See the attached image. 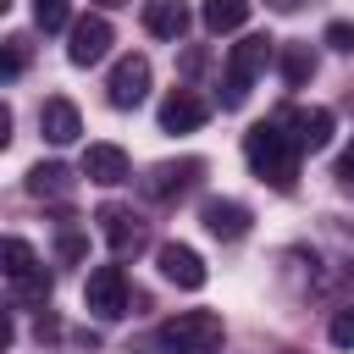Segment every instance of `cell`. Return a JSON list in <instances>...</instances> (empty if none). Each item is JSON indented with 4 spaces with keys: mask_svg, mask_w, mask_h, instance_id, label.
Returning <instances> with one entry per match:
<instances>
[{
    "mask_svg": "<svg viewBox=\"0 0 354 354\" xmlns=\"http://www.w3.org/2000/svg\"><path fill=\"white\" fill-rule=\"evenodd\" d=\"M243 155H249V166H254L260 183H271V188H282V194L293 188V177H299V144H293L282 111L266 116V122H254V127L243 133Z\"/></svg>",
    "mask_w": 354,
    "mask_h": 354,
    "instance_id": "1",
    "label": "cell"
},
{
    "mask_svg": "<svg viewBox=\"0 0 354 354\" xmlns=\"http://www.w3.org/2000/svg\"><path fill=\"white\" fill-rule=\"evenodd\" d=\"M221 337L227 326L216 310H177L171 321L155 326V348L166 354H221Z\"/></svg>",
    "mask_w": 354,
    "mask_h": 354,
    "instance_id": "2",
    "label": "cell"
},
{
    "mask_svg": "<svg viewBox=\"0 0 354 354\" xmlns=\"http://www.w3.org/2000/svg\"><path fill=\"white\" fill-rule=\"evenodd\" d=\"M271 61H277V44H271L266 33H249L243 44H232V55H227V72H221V105H227V111H238V105L249 100L254 77H260Z\"/></svg>",
    "mask_w": 354,
    "mask_h": 354,
    "instance_id": "3",
    "label": "cell"
},
{
    "mask_svg": "<svg viewBox=\"0 0 354 354\" xmlns=\"http://www.w3.org/2000/svg\"><path fill=\"white\" fill-rule=\"evenodd\" d=\"M83 304H88V315H100V321L127 315V277H122V266H94L88 282H83Z\"/></svg>",
    "mask_w": 354,
    "mask_h": 354,
    "instance_id": "4",
    "label": "cell"
},
{
    "mask_svg": "<svg viewBox=\"0 0 354 354\" xmlns=\"http://www.w3.org/2000/svg\"><path fill=\"white\" fill-rule=\"evenodd\" d=\"M111 22L100 17V11H88V17H77L72 28H66V61L72 66H94V61H105V50H111Z\"/></svg>",
    "mask_w": 354,
    "mask_h": 354,
    "instance_id": "5",
    "label": "cell"
},
{
    "mask_svg": "<svg viewBox=\"0 0 354 354\" xmlns=\"http://www.w3.org/2000/svg\"><path fill=\"white\" fill-rule=\"evenodd\" d=\"M144 94H149V61L144 55H122L111 66V77H105V100L116 111H133V105H144Z\"/></svg>",
    "mask_w": 354,
    "mask_h": 354,
    "instance_id": "6",
    "label": "cell"
},
{
    "mask_svg": "<svg viewBox=\"0 0 354 354\" xmlns=\"http://www.w3.org/2000/svg\"><path fill=\"white\" fill-rule=\"evenodd\" d=\"M199 177H205V160H194V155H188V160H160V166L144 177V194H149V199H177V194H188Z\"/></svg>",
    "mask_w": 354,
    "mask_h": 354,
    "instance_id": "7",
    "label": "cell"
},
{
    "mask_svg": "<svg viewBox=\"0 0 354 354\" xmlns=\"http://www.w3.org/2000/svg\"><path fill=\"white\" fill-rule=\"evenodd\" d=\"M155 266H160L166 282H177V288H188V293L205 288V277H210L205 260H199V249H188V243H160V249H155Z\"/></svg>",
    "mask_w": 354,
    "mask_h": 354,
    "instance_id": "8",
    "label": "cell"
},
{
    "mask_svg": "<svg viewBox=\"0 0 354 354\" xmlns=\"http://www.w3.org/2000/svg\"><path fill=\"white\" fill-rule=\"evenodd\" d=\"M282 122L293 127V144H299V155H315V149H326L332 144V111L326 105H310V111H282Z\"/></svg>",
    "mask_w": 354,
    "mask_h": 354,
    "instance_id": "9",
    "label": "cell"
},
{
    "mask_svg": "<svg viewBox=\"0 0 354 354\" xmlns=\"http://www.w3.org/2000/svg\"><path fill=\"white\" fill-rule=\"evenodd\" d=\"M205 116H210V105H205L194 88H171V94L160 100V133H194Z\"/></svg>",
    "mask_w": 354,
    "mask_h": 354,
    "instance_id": "10",
    "label": "cell"
},
{
    "mask_svg": "<svg viewBox=\"0 0 354 354\" xmlns=\"http://www.w3.org/2000/svg\"><path fill=\"white\" fill-rule=\"evenodd\" d=\"M199 221H205V232H210V238L238 243V238L249 232V205H238V199H205Z\"/></svg>",
    "mask_w": 354,
    "mask_h": 354,
    "instance_id": "11",
    "label": "cell"
},
{
    "mask_svg": "<svg viewBox=\"0 0 354 354\" xmlns=\"http://www.w3.org/2000/svg\"><path fill=\"white\" fill-rule=\"evenodd\" d=\"M83 177L100 183V188H116V183L133 177V166H127V155H122L116 144H88V149H83Z\"/></svg>",
    "mask_w": 354,
    "mask_h": 354,
    "instance_id": "12",
    "label": "cell"
},
{
    "mask_svg": "<svg viewBox=\"0 0 354 354\" xmlns=\"http://www.w3.org/2000/svg\"><path fill=\"white\" fill-rule=\"evenodd\" d=\"M39 133L50 138V144H77V133H83V116H77V105L72 100H44L39 105Z\"/></svg>",
    "mask_w": 354,
    "mask_h": 354,
    "instance_id": "13",
    "label": "cell"
},
{
    "mask_svg": "<svg viewBox=\"0 0 354 354\" xmlns=\"http://www.w3.org/2000/svg\"><path fill=\"white\" fill-rule=\"evenodd\" d=\"M94 221H100V238H105L116 254H127V249H138V243H144V227H138V216H133V210H122V205H105Z\"/></svg>",
    "mask_w": 354,
    "mask_h": 354,
    "instance_id": "14",
    "label": "cell"
},
{
    "mask_svg": "<svg viewBox=\"0 0 354 354\" xmlns=\"http://www.w3.org/2000/svg\"><path fill=\"white\" fill-rule=\"evenodd\" d=\"M144 28L155 33V39H183L188 33V6L183 0H144Z\"/></svg>",
    "mask_w": 354,
    "mask_h": 354,
    "instance_id": "15",
    "label": "cell"
},
{
    "mask_svg": "<svg viewBox=\"0 0 354 354\" xmlns=\"http://www.w3.org/2000/svg\"><path fill=\"white\" fill-rule=\"evenodd\" d=\"M28 194H33V199H66V194H72V171H66L61 160H39V166L28 171Z\"/></svg>",
    "mask_w": 354,
    "mask_h": 354,
    "instance_id": "16",
    "label": "cell"
},
{
    "mask_svg": "<svg viewBox=\"0 0 354 354\" xmlns=\"http://www.w3.org/2000/svg\"><path fill=\"white\" fill-rule=\"evenodd\" d=\"M277 66H282V83H288V88H304V83L315 77L310 44H277Z\"/></svg>",
    "mask_w": 354,
    "mask_h": 354,
    "instance_id": "17",
    "label": "cell"
},
{
    "mask_svg": "<svg viewBox=\"0 0 354 354\" xmlns=\"http://www.w3.org/2000/svg\"><path fill=\"white\" fill-rule=\"evenodd\" d=\"M199 22H205L210 33H232V28L249 22V0H205V6H199Z\"/></svg>",
    "mask_w": 354,
    "mask_h": 354,
    "instance_id": "18",
    "label": "cell"
},
{
    "mask_svg": "<svg viewBox=\"0 0 354 354\" xmlns=\"http://www.w3.org/2000/svg\"><path fill=\"white\" fill-rule=\"evenodd\" d=\"M0 260H6V277H11V282H22V277L39 271V260H33V249H28L22 238H6V243H0Z\"/></svg>",
    "mask_w": 354,
    "mask_h": 354,
    "instance_id": "19",
    "label": "cell"
},
{
    "mask_svg": "<svg viewBox=\"0 0 354 354\" xmlns=\"http://www.w3.org/2000/svg\"><path fill=\"white\" fill-rule=\"evenodd\" d=\"M33 22H39L44 33L72 28V0H33Z\"/></svg>",
    "mask_w": 354,
    "mask_h": 354,
    "instance_id": "20",
    "label": "cell"
},
{
    "mask_svg": "<svg viewBox=\"0 0 354 354\" xmlns=\"http://www.w3.org/2000/svg\"><path fill=\"white\" fill-rule=\"evenodd\" d=\"M11 293H17V304H22V310H39V304L50 299V277H44V266H39L33 277H22V282H11Z\"/></svg>",
    "mask_w": 354,
    "mask_h": 354,
    "instance_id": "21",
    "label": "cell"
},
{
    "mask_svg": "<svg viewBox=\"0 0 354 354\" xmlns=\"http://www.w3.org/2000/svg\"><path fill=\"white\" fill-rule=\"evenodd\" d=\"M326 337H332V343H337V348H354V304H348V310H337V315H332V326H326Z\"/></svg>",
    "mask_w": 354,
    "mask_h": 354,
    "instance_id": "22",
    "label": "cell"
},
{
    "mask_svg": "<svg viewBox=\"0 0 354 354\" xmlns=\"http://www.w3.org/2000/svg\"><path fill=\"white\" fill-rule=\"evenodd\" d=\"M22 66H28V44H22V39H6V66H0V72H6V77H17Z\"/></svg>",
    "mask_w": 354,
    "mask_h": 354,
    "instance_id": "23",
    "label": "cell"
},
{
    "mask_svg": "<svg viewBox=\"0 0 354 354\" xmlns=\"http://www.w3.org/2000/svg\"><path fill=\"white\" fill-rule=\"evenodd\" d=\"M326 44L332 50H354V28L348 22H326Z\"/></svg>",
    "mask_w": 354,
    "mask_h": 354,
    "instance_id": "24",
    "label": "cell"
},
{
    "mask_svg": "<svg viewBox=\"0 0 354 354\" xmlns=\"http://www.w3.org/2000/svg\"><path fill=\"white\" fill-rule=\"evenodd\" d=\"M332 177H337L343 188H354V144H348V149L337 155V171H332Z\"/></svg>",
    "mask_w": 354,
    "mask_h": 354,
    "instance_id": "25",
    "label": "cell"
},
{
    "mask_svg": "<svg viewBox=\"0 0 354 354\" xmlns=\"http://www.w3.org/2000/svg\"><path fill=\"white\" fill-rule=\"evenodd\" d=\"M61 254L77 260V254H83V238H77V232H61Z\"/></svg>",
    "mask_w": 354,
    "mask_h": 354,
    "instance_id": "26",
    "label": "cell"
},
{
    "mask_svg": "<svg viewBox=\"0 0 354 354\" xmlns=\"http://www.w3.org/2000/svg\"><path fill=\"white\" fill-rule=\"evenodd\" d=\"M271 6H277V11H293V6H299V0H271Z\"/></svg>",
    "mask_w": 354,
    "mask_h": 354,
    "instance_id": "27",
    "label": "cell"
},
{
    "mask_svg": "<svg viewBox=\"0 0 354 354\" xmlns=\"http://www.w3.org/2000/svg\"><path fill=\"white\" fill-rule=\"evenodd\" d=\"M100 6H127V0H100Z\"/></svg>",
    "mask_w": 354,
    "mask_h": 354,
    "instance_id": "28",
    "label": "cell"
}]
</instances>
